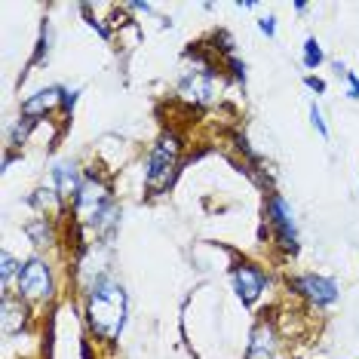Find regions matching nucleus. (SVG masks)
<instances>
[{
    "instance_id": "f257e3e1",
    "label": "nucleus",
    "mask_w": 359,
    "mask_h": 359,
    "mask_svg": "<svg viewBox=\"0 0 359 359\" xmlns=\"http://www.w3.org/2000/svg\"><path fill=\"white\" fill-rule=\"evenodd\" d=\"M126 323V292L114 280H99L89 292V325L104 341H117Z\"/></svg>"
},
{
    "instance_id": "f03ea898",
    "label": "nucleus",
    "mask_w": 359,
    "mask_h": 359,
    "mask_svg": "<svg viewBox=\"0 0 359 359\" xmlns=\"http://www.w3.org/2000/svg\"><path fill=\"white\" fill-rule=\"evenodd\" d=\"M178 157H182V138L178 133H163L157 144L151 148L148 166H144V182H148L151 194H163L175 178Z\"/></svg>"
},
{
    "instance_id": "7ed1b4c3",
    "label": "nucleus",
    "mask_w": 359,
    "mask_h": 359,
    "mask_svg": "<svg viewBox=\"0 0 359 359\" xmlns=\"http://www.w3.org/2000/svg\"><path fill=\"white\" fill-rule=\"evenodd\" d=\"M53 295V273L46 267V261L28 258L19 267V298L28 301H46Z\"/></svg>"
},
{
    "instance_id": "20e7f679",
    "label": "nucleus",
    "mask_w": 359,
    "mask_h": 359,
    "mask_svg": "<svg viewBox=\"0 0 359 359\" xmlns=\"http://www.w3.org/2000/svg\"><path fill=\"white\" fill-rule=\"evenodd\" d=\"M267 218H271L276 240L285 252H295L298 249V227H295V215H292V206L285 203L280 194H271L267 200Z\"/></svg>"
},
{
    "instance_id": "39448f33",
    "label": "nucleus",
    "mask_w": 359,
    "mask_h": 359,
    "mask_svg": "<svg viewBox=\"0 0 359 359\" xmlns=\"http://www.w3.org/2000/svg\"><path fill=\"white\" fill-rule=\"evenodd\" d=\"M231 280H233V289H236V295H240L243 304H255L258 295L264 292V285H267L264 271L255 267V264H249V261H240V264L233 267Z\"/></svg>"
},
{
    "instance_id": "423d86ee",
    "label": "nucleus",
    "mask_w": 359,
    "mask_h": 359,
    "mask_svg": "<svg viewBox=\"0 0 359 359\" xmlns=\"http://www.w3.org/2000/svg\"><path fill=\"white\" fill-rule=\"evenodd\" d=\"M292 289H295L298 295H304L307 301H313V304H320V307L334 304V301H338V292H341L332 276H316V273L292 280Z\"/></svg>"
},
{
    "instance_id": "0eeeda50",
    "label": "nucleus",
    "mask_w": 359,
    "mask_h": 359,
    "mask_svg": "<svg viewBox=\"0 0 359 359\" xmlns=\"http://www.w3.org/2000/svg\"><path fill=\"white\" fill-rule=\"evenodd\" d=\"M178 95L184 102H194V104H209L215 99V80H212V71H187L178 83Z\"/></svg>"
},
{
    "instance_id": "6e6552de",
    "label": "nucleus",
    "mask_w": 359,
    "mask_h": 359,
    "mask_svg": "<svg viewBox=\"0 0 359 359\" xmlns=\"http://www.w3.org/2000/svg\"><path fill=\"white\" fill-rule=\"evenodd\" d=\"M108 203H111V197H108V191H104V184H99L95 178H86L77 194V215L83 218V222H95L99 212L108 206Z\"/></svg>"
},
{
    "instance_id": "1a4fd4ad",
    "label": "nucleus",
    "mask_w": 359,
    "mask_h": 359,
    "mask_svg": "<svg viewBox=\"0 0 359 359\" xmlns=\"http://www.w3.org/2000/svg\"><path fill=\"white\" fill-rule=\"evenodd\" d=\"M246 359H276V334L267 323H258L252 329Z\"/></svg>"
},
{
    "instance_id": "9d476101",
    "label": "nucleus",
    "mask_w": 359,
    "mask_h": 359,
    "mask_svg": "<svg viewBox=\"0 0 359 359\" xmlns=\"http://www.w3.org/2000/svg\"><path fill=\"white\" fill-rule=\"evenodd\" d=\"M62 95H65V89L59 86H50V89H40V93H34L31 99L22 104V114H25L28 120H34V117H43L46 111H53L55 104L62 102Z\"/></svg>"
},
{
    "instance_id": "9b49d317",
    "label": "nucleus",
    "mask_w": 359,
    "mask_h": 359,
    "mask_svg": "<svg viewBox=\"0 0 359 359\" xmlns=\"http://www.w3.org/2000/svg\"><path fill=\"white\" fill-rule=\"evenodd\" d=\"M53 182H55V191H59V197H74L80 194V187H83V182H80V172L74 163H55L53 169Z\"/></svg>"
},
{
    "instance_id": "f8f14e48",
    "label": "nucleus",
    "mask_w": 359,
    "mask_h": 359,
    "mask_svg": "<svg viewBox=\"0 0 359 359\" xmlns=\"http://www.w3.org/2000/svg\"><path fill=\"white\" fill-rule=\"evenodd\" d=\"M0 310H4V332H19L22 325H25V307H22V298H4V304H0Z\"/></svg>"
},
{
    "instance_id": "ddd939ff",
    "label": "nucleus",
    "mask_w": 359,
    "mask_h": 359,
    "mask_svg": "<svg viewBox=\"0 0 359 359\" xmlns=\"http://www.w3.org/2000/svg\"><path fill=\"white\" fill-rule=\"evenodd\" d=\"M323 62H325V55H323V46L316 43V37H307V40H304V68L316 71V68H320Z\"/></svg>"
},
{
    "instance_id": "4468645a",
    "label": "nucleus",
    "mask_w": 359,
    "mask_h": 359,
    "mask_svg": "<svg viewBox=\"0 0 359 359\" xmlns=\"http://www.w3.org/2000/svg\"><path fill=\"white\" fill-rule=\"evenodd\" d=\"M19 267L22 264H15V258L10 255V252H4V255H0V280H4V285L13 280V273H19Z\"/></svg>"
},
{
    "instance_id": "2eb2a0df",
    "label": "nucleus",
    "mask_w": 359,
    "mask_h": 359,
    "mask_svg": "<svg viewBox=\"0 0 359 359\" xmlns=\"http://www.w3.org/2000/svg\"><path fill=\"white\" fill-rule=\"evenodd\" d=\"M28 233H31V240H34L37 246H43V243L50 240V227H46L43 218H40V222H34V224H28Z\"/></svg>"
},
{
    "instance_id": "dca6fc26",
    "label": "nucleus",
    "mask_w": 359,
    "mask_h": 359,
    "mask_svg": "<svg viewBox=\"0 0 359 359\" xmlns=\"http://www.w3.org/2000/svg\"><path fill=\"white\" fill-rule=\"evenodd\" d=\"M310 120H313L316 133H320L323 138H329V126H325V120H323V111L316 108V104H310Z\"/></svg>"
},
{
    "instance_id": "f3484780",
    "label": "nucleus",
    "mask_w": 359,
    "mask_h": 359,
    "mask_svg": "<svg viewBox=\"0 0 359 359\" xmlns=\"http://www.w3.org/2000/svg\"><path fill=\"white\" fill-rule=\"evenodd\" d=\"M258 28H261V34L273 37L276 34V19H273V15H264V19H258Z\"/></svg>"
},
{
    "instance_id": "a211bd4d",
    "label": "nucleus",
    "mask_w": 359,
    "mask_h": 359,
    "mask_svg": "<svg viewBox=\"0 0 359 359\" xmlns=\"http://www.w3.org/2000/svg\"><path fill=\"white\" fill-rule=\"evenodd\" d=\"M344 77H347V86H350V89H347V95H350V99H359V77L353 74V71H347Z\"/></svg>"
},
{
    "instance_id": "6ab92c4d",
    "label": "nucleus",
    "mask_w": 359,
    "mask_h": 359,
    "mask_svg": "<svg viewBox=\"0 0 359 359\" xmlns=\"http://www.w3.org/2000/svg\"><path fill=\"white\" fill-rule=\"evenodd\" d=\"M304 83H307L310 89H313V93H325V83H323V80H320V77H307V80H304Z\"/></svg>"
}]
</instances>
